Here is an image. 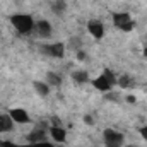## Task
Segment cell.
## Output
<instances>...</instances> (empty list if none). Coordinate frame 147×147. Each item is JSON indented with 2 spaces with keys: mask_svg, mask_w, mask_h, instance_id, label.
I'll list each match as a JSON object with an SVG mask.
<instances>
[{
  "mask_svg": "<svg viewBox=\"0 0 147 147\" xmlns=\"http://www.w3.org/2000/svg\"><path fill=\"white\" fill-rule=\"evenodd\" d=\"M69 45H70V48L75 50V51H79V50H82L80 46H82V41H80V38H70V41H69Z\"/></svg>",
  "mask_w": 147,
  "mask_h": 147,
  "instance_id": "18",
  "label": "cell"
},
{
  "mask_svg": "<svg viewBox=\"0 0 147 147\" xmlns=\"http://www.w3.org/2000/svg\"><path fill=\"white\" fill-rule=\"evenodd\" d=\"M77 58H79L80 62H84V60H86V53H84L82 50H79V51H77Z\"/></svg>",
  "mask_w": 147,
  "mask_h": 147,
  "instance_id": "22",
  "label": "cell"
},
{
  "mask_svg": "<svg viewBox=\"0 0 147 147\" xmlns=\"http://www.w3.org/2000/svg\"><path fill=\"white\" fill-rule=\"evenodd\" d=\"M39 51L46 57H53V58H63L65 55V45L63 43H51V45H41Z\"/></svg>",
  "mask_w": 147,
  "mask_h": 147,
  "instance_id": "4",
  "label": "cell"
},
{
  "mask_svg": "<svg viewBox=\"0 0 147 147\" xmlns=\"http://www.w3.org/2000/svg\"><path fill=\"white\" fill-rule=\"evenodd\" d=\"M33 87H34V91H36L39 96H43V98H46L48 94H50V86L46 84V82H41V80H34L33 82Z\"/></svg>",
  "mask_w": 147,
  "mask_h": 147,
  "instance_id": "12",
  "label": "cell"
},
{
  "mask_svg": "<svg viewBox=\"0 0 147 147\" xmlns=\"http://www.w3.org/2000/svg\"><path fill=\"white\" fill-rule=\"evenodd\" d=\"M0 147H55L51 146V144H48V142H36V144H26V146H17V144H12V142H3V140H0Z\"/></svg>",
  "mask_w": 147,
  "mask_h": 147,
  "instance_id": "13",
  "label": "cell"
},
{
  "mask_svg": "<svg viewBox=\"0 0 147 147\" xmlns=\"http://www.w3.org/2000/svg\"><path fill=\"white\" fill-rule=\"evenodd\" d=\"M113 24H115L118 29L125 31V33H128V31L134 29L132 17H130V14H127V12H116V14H113Z\"/></svg>",
  "mask_w": 147,
  "mask_h": 147,
  "instance_id": "3",
  "label": "cell"
},
{
  "mask_svg": "<svg viewBox=\"0 0 147 147\" xmlns=\"http://www.w3.org/2000/svg\"><path fill=\"white\" fill-rule=\"evenodd\" d=\"M9 115H10V118L14 120V123L24 125V123H29V121H31L28 111L22 110V108H12V110H9Z\"/></svg>",
  "mask_w": 147,
  "mask_h": 147,
  "instance_id": "5",
  "label": "cell"
},
{
  "mask_svg": "<svg viewBox=\"0 0 147 147\" xmlns=\"http://www.w3.org/2000/svg\"><path fill=\"white\" fill-rule=\"evenodd\" d=\"M84 123H86V125H92V123H94L92 116H91V115H84Z\"/></svg>",
  "mask_w": 147,
  "mask_h": 147,
  "instance_id": "20",
  "label": "cell"
},
{
  "mask_svg": "<svg viewBox=\"0 0 147 147\" xmlns=\"http://www.w3.org/2000/svg\"><path fill=\"white\" fill-rule=\"evenodd\" d=\"M123 135L120 132H116L115 128H106L103 132V142L106 147H121L123 146Z\"/></svg>",
  "mask_w": 147,
  "mask_h": 147,
  "instance_id": "2",
  "label": "cell"
},
{
  "mask_svg": "<svg viewBox=\"0 0 147 147\" xmlns=\"http://www.w3.org/2000/svg\"><path fill=\"white\" fill-rule=\"evenodd\" d=\"M46 84L51 86V87H58V86H62V77H60V74L48 72L46 74Z\"/></svg>",
  "mask_w": 147,
  "mask_h": 147,
  "instance_id": "14",
  "label": "cell"
},
{
  "mask_svg": "<svg viewBox=\"0 0 147 147\" xmlns=\"http://www.w3.org/2000/svg\"><path fill=\"white\" fill-rule=\"evenodd\" d=\"M92 86H94L98 91H101V92H108V91H111V87H113V84H111L110 80L103 75V74L92 80Z\"/></svg>",
  "mask_w": 147,
  "mask_h": 147,
  "instance_id": "10",
  "label": "cell"
},
{
  "mask_svg": "<svg viewBox=\"0 0 147 147\" xmlns=\"http://www.w3.org/2000/svg\"><path fill=\"white\" fill-rule=\"evenodd\" d=\"M12 130H14V120L10 118V115H0V134Z\"/></svg>",
  "mask_w": 147,
  "mask_h": 147,
  "instance_id": "11",
  "label": "cell"
},
{
  "mask_svg": "<svg viewBox=\"0 0 147 147\" xmlns=\"http://www.w3.org/2000/svg\"><path fill=\"white\" fill-rule=\"evenodd\" d=\"M28 142H31V144L46 142V130H45V127H36V128H33V132L28 134Z\"/></svg>",
  "mask_w": 147,
  "mask_h": 147,
  "instance_id": "8",
  "label": "cell"
},
{
  "mask_svg": "<svg viewBox=\"0 0 147 147\" xmlns=\"http://www.w3.org/2000/svg\"><path fill=\"white\" fill-rule=\"evenodd\" d=\"M127 101H128L130 105H135V98H134V96H128V98H127Z\"/></svg>",
  "mask_w": 147,
  "mask_h": 147,
  "instance_id": "23",
  "label": "cell"
},
{
  "mask_svg": "<svg viewBox=\"0 0 147 147\" xmlns=\"http://www.w3.org/2000/svg\"><path fill=\"white\" fill-rule=\"evenodd\" d=\"M116 84H118L120 87H123V89H125V87H128V86L132 84V79L125 74V75H121L120 79H116Z\"/></svg>",
  "mask_w": 147,
  "mask_h": 147,
  "instance_id": "17",
  "label": "cell"
},
{
  "mask_svg": "<svg viewBox=\"0 0 147 147\" xmlns=\"http://www.w3.org/2000/svg\"><path fill=\"white\" fill-rule=\"evenodd\" d=\"M103 75H105V77H106V79L110 80V82L113 84V86L116 84V77H115V74L111 72L110 69H105V72H103Z\"/></svg>",
  "mask_w": 147,
  "mask_h": 147,
  "instance_id": "19",
  "label": "cell"
},
{
  "mask_svg": "<svg viewBox=\"0 0 147 147\" xmlns=\"http://www.w3.org/2000/svg\"><path fill=\"white\" fill-rule=\"evenodd\" d=\"M50 135H51V139H53L55 142H65V139H67L65 128H63L62 125H55V123L50 127Z\"/></svg>",
  "mask_w": 147,
  "mask_h": 147,
  "instance_id": "9",
  "label": "cell"
},
{
  "mask_svg": "<svg viewBox=\"0 0 147 147\" xmlns=\"http://www.w3.org/2000/svg\"><path fill=\"white\" fill-rule=\"evenodd\" d=\"M139 132H140V135H142V137H144V139L147 140V125L140 127V130H139Z\"/></svg>",
  "mask_w": 147,
  "mask_h": 147,
  "instance_id": "21",
  "label": "cell"
},
{
  "mask_svg": "<svg viewBox=\"0 0 147 147\" xmlns=\"http://www.w3.org/2000/svg\"><path fill=\"white\" fill-rule=\"evenodd\" d=\"M72 79L77 84H86L89 82V74L86 70H77V72H72Z\"/></svg>",
  "mask_w": 147,
  "mask_h": 147,
  "instance_id": "16",
  "label": "cell"
},
{
  "mask_svg": "<svg viewBox=\"0 0 147 147\" xmlns=\"http://www.w3.org/2000/svg\"><path fill=\"white\" fill-rule=\"evenodd\" d=\"M51 10L57 14V16H63L65 10H67V2L65 0H55L51 3Z\"/></svg>",
  "mask_w": 147,
  "mask_h": 147,
  "instance_id": "15",
  "label": "cell"
},
{
  "mask_svg": "<svg viewBox=\"0 0 147 147\" xmlns=\"http://www.w3.org/2000/svg\"><path fill=\"white\" fill-rule=\"evenodd\" d=\"M87 31L91 33V36L96 39H101L105 36V26L101 21H89L87 22Z\"/></svg>",
  "mask_w": 147,
  "mask_h": 147,
  "instance_id": "6",
  "label": "cell"
},
{
  "mask_svg": "<svg viewBox=\"0 0 147 147\" xmlns=\"http://www.w3.org/2000/svg\"><path fill=\"white\" fill-rule=\"evenodd\" d=\"M144 57H147V48H144Z\"/></svg>",
  "mask_w": 147,
  "mask_h": 147,
  "instance_id": "24",
  "label": "cell"
},
{
  "mask_svg": "<svg viewBox=\"0 0 147 147\" xmlns=\"http://www.w3.org/2000/svg\"><path fill=\"white\" fill-rule=\"evenodd\" d=\"M51 24L48 21H38L34 22V33H36L39 38H50L51 36Z\"/></svg>",
  "mask_w": 147,
  "mask_h": 147,
  "instance_id": "7",
  "label": "cell"
},
{
  "mask_svg": "<svg viewBox=\"0 0 147 147\" xmlns=\"http://www.w3.org/2000/svg\"><path fill=\"white\" fill-rule=\"evenodd\" d=\"M10 22L16 28V31H19L21 34H29L34 29V21L28 14H14L10 17Z\"/></svg>",
  "mask_w": 147,
  "mask_h": 147,
  "instance_id": "1",
  "label": "cell"
}]
</instances>
